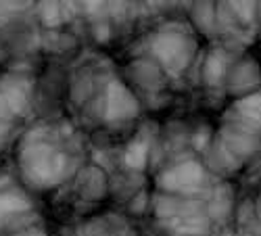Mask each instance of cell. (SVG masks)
<instances>
[{"label": "cell", "instance_id": "6da1fadb", "mask_svg": "<svg viewBox=\"0 0 261 236\" xmlns=\"http://www.w3.org/2000/svg\"><path fill=\"white\" fill-rule=\"evenodd\" d=\"M257 211H259V218H261V199H259V207H257Z\"/></svg>", "mask_w": 261, "mask_h": 236}]
</instances>
